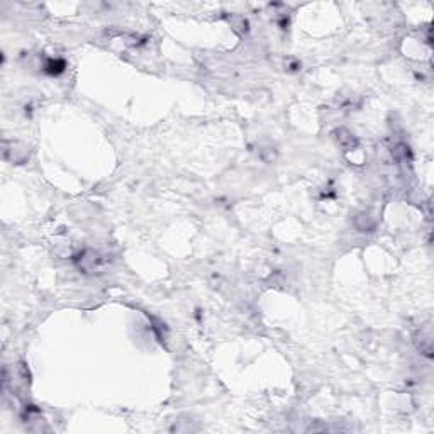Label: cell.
Instances as JSON below:
<instances>
[{"label": "cell", "instance_id": "277c9868", "mask_svg": "<svg viewBox=\"0 0 434 434\" xmlns=\"http://www.w3.org/2000/svg\"><path fill=\"white\" fill-rule=\"evenodd\" d=\"M354 226H356V229L361 232H372L375 229V221L370 214L361 212L354 217Z\"/></svg>", "mask_w": 434, "mask_h": 434}, {"label": "cell", "instance_id": "6da1fadb", "mask_svg": "<svg viewBox=\"0 0 434 434\" xmlns=\"http://www.w3.org/2000/svg\"><path fill=\"white\" fill-rule=\"evenodd\" d=\"M73 261H75L77 268L85 275L99 273L102 270V258L93 250H82L73 256Z\"/></svg>", "mask_w": 434, "mask_h": 434}, {"label": "cell", "instance_id": "52a82bcc", "mask_svg": "<svg viewBox=\"0 0 434 434\" xmlns=\"http://www.w3.org/2000/svg\"><path fill=\"white\" fill-rule=\"evenodd\" d=\"M392 156L395 158L397 161H402V160H407V158L411 156V150L409 146L404 144V142H399L394 150H392Z\"/></svg>", "mask_w": 434, "mask_h": 434}, {"label": "cell", "instance_id": "7a4b0ae2", "mask_svg": "<svg viewBox=\"0 0 434 434\" xmlns=\"http://www.w3.org/2000/svg\"><path fill=\"white\" fill-rule=\"evenodd\" d=\"M4 158L10 163H24L29 158L28 148L15 141H4Z\"/></svg>", "mask_w": 434, "mask_h": 434}, {"label": "cell", "instance_id": "8992f818", "mask_svg": "<svg viewBox=\"0 0 434 434\" xmlns=\"http://www.w3.org/2000/svg\"><path fill=\"white\" fill-rule=\"evenodd\" d=\"M65 61L63 60H47L44 65V71L50 73V75H60V73L65 71Z\"/></svg>", "mask_w": 434, "mask_h": 434}, {"label": "cell", "instance_id": "3957f363", "mask_svg": "<svg viewBox=\"0 0 434 434\" xmlns=\"http://www.w3.org/2000/svg\"><path fill=\"white\" fill-rule=\"evenodd\" d=\"M334 139L345 151H353V150H356V146H358L356 136H354L351 131H348L345 128H340V129L334 131Z\"/></svg>", "mask_w": 434, "mask_h": 434}, {"label": "cell", "instance_id": "5b68a950", "mask_svg": "<svg viewBox=\"0 0 434 434\" xmlns=\"http://www.w3.org/2000/svg\"><path fill=\"white\" fill-rule=\"evenodd\" d=\"M417 337H419V340H416L417 348H419L421 351L426 354V356H431V351H432V334H431V331L429 329L421 331V334Z\"/></svg>", "mask_w": 434, "mask_h": 434}]
</instances>
